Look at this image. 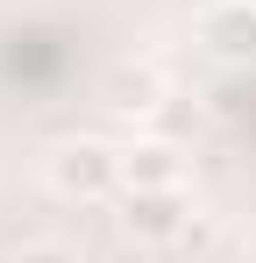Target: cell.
<instances>
[{
    "instance_id": "cell-1",
    "label": "cell",
    "mask_w": 256,
    "mask_h": 263,
    "mask_svg": "<svg viewBox=\"0 0 256 263\" xmlns=\"http://www.w3.org/2000/svg\"><path fill=\"white\" fill-rule=\"evenodd\" d=\"M50 185L64 199H107L121 185V149H107V142H64L50 157Z\"/></svg>"
},
{
    "instance_id": "cell-6",
    "label": "cell",
    "mask_w": 256,
    "mask_h": 263,
    "mask_svg": "<svg viewBox=\"0 0 256 263\" xmlns=\"http://www.w3.org/2000/svg\"><path fill=\"white\" fill-rule=\"evenodd\" d=\"M14 263H79V256H71V249H57V242H29Z\"/></svg>"
},
{
    "instance_id": "cell-3",
    "label": "cell",
    "mask_w": 256,
    "mask_h": 263,
    "mask_svg": "<svg viewBox=\"0 0 256 263\" xmlns=\"http://www.w3.org/2000/svg\"><path fill=\"white\" fill-rule=\"evenodd\" d=\"M121 185L128 192H171L178 185V149L171 142H128L121 149Z\"/></svg>"
},
{
    "instance_id": "cell-2",
    "label": "cell",
    "mask_w": 256,
    "mask_h": 263,
    "mask_svg": "<svg viewBox=\"0 0 256 263\" xmlns=\"http://www.w3.org/2000/svg\"><path fill=\"white\" fill-rule=\"evenodd\" d=\"M185 228H192V214H185L178 185H171V192H128L121 199V235L135 249H178Z\"/></svg>"
},
{
    "instance_id": "cell-4",
    "label": "cell",
    "mask_w": 256,
    "mask_h": 263,
    "mask_svg": "<svg viewBox=\"0 0 256 263\" xmlns=\"http://www.w3.org/2000/svg\"><path fill=\"white\" fill-rule=\"evenodd\" d=\"M207 43L221 50V57H256V14H249V0L207 14Z\"/></svg>"
},
{
    "instance_id": "cell-5",
    "label": "cell",
    "mask_w": 256,
    "mask_h": 263,
    "mask_svg": "<svg viewBox=\"0 0 256 263\" xmlns=\"http://www.w3.org/2000/svg\"><path fill=\"white\" fill-rule=\"evenodd\" d=\"M107 107H121V114L150 107V79H142V71H114V79H107Z\"/></svg>"
}]
</instances>
